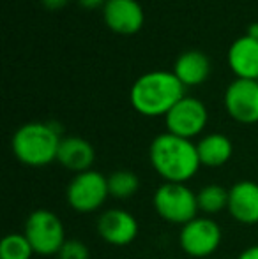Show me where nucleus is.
<instances>
[{
	"mask_svg": "<svg viewBox=\"0 0 258 259\" xmlns=\"http://www.w3.org/2000/svg\"><path fill=\"white\" fill-rule=\"evenodd\" d=\"M149 159L156 173L170 184H186L202 166L193 141L170 133H163L152 140Z\"/></svg>",
	"mask_w": 258,
	"mask_h": 259,
	"instance_id": "1",
	"label": "nucleus"
},
{
	"mask_svg": "<svg viewBox=\"0 0 258 259\" xmlns=\"http://www.w3.org/2000/svg\"><path fill=\"white\" fill-rule=\"evenodd\" d=\"M69 0H41L43 7L48 11H60L67 6Z\"/></svg>",
	"mask_w": 258,
	"mask_h": 259,
	"instance_id": "22",
	"label": "nucleus"
},
{
	"mask_svg": "<svg viewBox=\"0 0 258 259\" xmlns=\"http://www.w3.org/2000/svg\"><path fill=\"white\" fill-rule=\"evenodd\" d=\"M248 35H251V37L258 39V23H251L248 28Z\"/></svg>",
	"mask_w": 258,
	"mask_h": 259,
	"instance_id": "24",
	"label": "nucleus"
},
{
	"mask_svg": "<svg viewBox=\"0 0 258 259\" xmlns=\"http://www.w3.org/2000/svg\"><path fill=\"white\" fill-rule=\"evenodd\" d=\"M227 62L235 78L258 81V39L248 34L237 37L228 48Z\"/></svg>",
	"mask_w": 258,
	"mask_h": 259,
	"instance_id": "12",
	"label": "nucleus"
},
{
	"mask_svg": "<svg viewBox=\"0 0 258 259\" xmlns=\"http://www.w3.org/2000/svg\"><path fill=\"white\" fill-rule=\"evenodd\" d=\"M207 120H209V113L205 104L196 97L184 96L165 116L166 133L193 140L203 133Z\"/></svg>",
	"mask_w": 258,
	"mask_h": 259,
	"instance_id": "7",
	"label": "nucleus"
},
{
	"mask_svg": "<svg viewBox=\"0 0 258 259\" xmlns=\"http://www.w3.org/2000/svg\"><path fill=\"white\" fill-rule=\"evenodd\" d=\"M89 249L80 240H65L62 249L59 250V259H89Z\"/></svg>",
	"mask_w": 258,
	"mask_h": 259,
	"instance_id": "20",
	"label": "nucleus"
},
{
	"mask_svg": "<svg viewBox=\"0 0 258 259\" xmlns=\"http://www.w3.org/2000/svg\"><path fill=\"white\" fill-rule=\"evenodd\" d=\"M138 189H140V178L133 171L121 169L108 177V191L115 199L133 198L138 192Z\"/></svg>",
	"mask_w": 258,
	"mask_h": 259,
	"instance_id": "18",
	"label": "nucleus"
},
{
	"mask_svg": "<svg viewBox=\"0 0 258 259\" xmlns=\"http://www.w3.org/2000/svg\"><path fill=\"white\" fill-rule=\"evenodd\" d=\"M78 2V6L82 7V9H87V11H94V9H103L104 4H106V0H76Z\"/></svg>",
	"mask_w": 258,
	"mask_h": 259,
	"instance_id": "21",
	"label": "nucleus"
},
{
	"mask_svg": "<svg viewBox=\"0 0 258 259\" xmlns=\"http://www.w3.org/2000/svg\"><path fill=\"white\" fill-rule=\"evenodd\" d=\"M23 235L30 242L35 254L41 256H53L59 254L65 243L64 224L53 211L50 210H35L28 215L25 222Z\"/></svg>",
	"mask_w": 258,
	"mask_h": 259,
	"instance_id": "5",
	"label": "nucleus"
},
{
	"mask_svg": "<svg viewBox=\"0 0 258 259\" xmlns=\"http://www.w3.org/2000/svg\"><path fill=\"white\" fill-rule=\"evenodd\" d=\"M237 259H258V245H253L249 249H246Z\"/></svg>",
	"mask_w": 258,
	"mask_h": 259,
	"instance_id": "23",
	"label": "nucleus"
},
{
	"mask_svg": "<svg viewBox=\"0 0 258 259\" xmlns=\"http://www.w3.org/2000/svg\"><path fill=\"white\" fill-rule=\"evenodd\" d=\"M180 249L191 257H207L221 243V228L210 217H196L182 226L179 235Z\"/></svg>",
	"mask_w": 258,
	"mask_h": 259,
	"instance_id": "8",
	"label": "nucleus"
},
{
	"mask_svg": "<svg viewBox=\"0 0 258 259\" xmlns=\"http://www.w3.org/2000/svg\"><path fill=\"white\" fill-rule=\"evenodd\" d=\"M94 159H96V152L87 140L80 136L62 138L59 154H57V162L65 169L72 171L75 175L85 173L94 164Z\"/></svg>",
	"mask_w": 258,
	"mask_h": 259,
	"instance_id": "14",
	"label": "nucleus"
},
{
	"mask_svg": "<svg viewBox=\"0 0 258 259\" xmlns=\"http://www.w3.org/2000/svg\"><path fill=\"white\" fill-rule=\"evenodd\" d=\"M59 131L52 123L28 122L14 133L11 147L21 164L30 167H43L57 160L60 147Z\"/></svg>",
	"mask_w": 258,
	"mask_h": 259,
	"instance_id": "3",
	"label": "nucleus"
},
{
	"mask_svg": "<svg viewBox=\"0 0 258 259\" xmlns=\"http://www.w3.org/2000/svg\"><path fill=\"white\" fill-rule=\"evenodd\" d=\"M186 87L170 71H149L136 78L129 90V103L143 116H166L184 96Z\"/></svg>",
	"mask_w": 258,
	"mask_h": 259,
	"instance_id": "2",
	"label": "nucleus"
},
{
	"mask_svg": "<svg viewBox=\"0 0 258 259\" xmlns=\"http://www.w3.org/2000/svg\"><path fill=\"white\" fill-rule=\"evenodd\" d=\"M101 11L104 25L115 34L133 35L143 27L145 13L138 0H106Z\"/></svg>",
	"mask_w": 258,
	"mask_h": 259,
	"instance_id": "10",
	"label": "nucleus"
},
{
	"mask_svg": "<svg viewBox=\"0 0 258 259\" xmlns=\"http://www.w3.org/2000/svg\"><path fill=\"white\" fill-rule=\"evenodd\" d=\"M228 198H230V191H227L225 187L217 184H210L200 189V192L196 194L198 199V210L203 211L207 215L219 213L221 210L228 208Z\"/></svg>",
	"mask_w": 258,
	"mask_h": 259,
	"instance_id": "17",
	"label": "nucleus"
},
{
	"mask_svg": "<svg viewBox=\"0 0 258 259\" xmlns=\"http://www.w3.org/2000/svg\"><path fill=\"white\" fill-rule=\"evenodd\" d=\"M97 233L110 245L126 247L138 236V222L129 211L122 208H112L101 213L97 221Z\"/></svg>",
	"mask_w": 258,
	"mask_h": 259,
	"instance_id": "11",
	"label": "nucleus"
},
{
	"mask_svg": "<svg viewBox=\"0 0 258 259\" xmlns=\"http://www.w3.org/2000/svg\"><path fill=\"white\" fill-rule=\"evenodd\" d=\"M228 211L241 224H258V184L251 180L237 182L230 189Z\"/></svg>",
	"mask_w": 258,
	"mask_h": 259,
	"instance_id": "13",
	"label": "nucleus"
},
{
	"mask_svg": "<svg viewBox=\"0 0 258 259\" xmlns=\"http://www.w3.org/2000/svg\"><path fill=\"white\" fill-rule=\"evenodd\" d=\"M154 208L161 219L172 224H188L198 217V199L186 184L165 182L154 194Z\"/></svg>",
	"mask_w": 258,
	"mask_h": 259,
	"instance_id": "4",
	"label": "nucleus"
},
{
	"mask_svg": "<svg viewBox=\"0 0 258 259\" xmlns=\"http://www.w3.org/2000/svg\"><path fill=\"white\" fill-rule=\"evenodd\" d=\"M108 196H110L108 177L94 169L75 175L65 191L69 206L80 213H90V211L99 210Z\"/></svg>",
	"mask_w": 258,
	"mask_h": 259,
	"instance_id": "6",
	"label": "nucleus"
},
{
	"mask_svg": "<svg viewBox=\"0 0 258 259\" xmlns=\"http://www.w3.org/2000/svg\"><path fill=\"white\" fill-rule=\"evenodd\" d=\"M227 113L239 123L258 122V81L235 78L225 92Z\"/></svg>",
	"mask_w": 258,
	"mask_h": 259,
	"instance_id": "9",
	"label": "nucleus"
},
{
	"mask_svg": "<svg viewBox=\"0 0 258 259\" xmlns=\"http://www.w3.org/2000/svg\"><path fill=\"white\" fill-rule=\"evenodd\" d=\"M196 150H198L202 166L219 167L230 160L232 154H234V145H232L230 138H227L225 134L212 133L203 136L196 143Z\"/></svg>",
	"mask_w": 258,
	"mask_h": 259,
	"instance_id": "16",
	"label": "nucleus"
},
{
	"mask_svg": "<svg viewBox=\"0 0 258 259\" xmlns=\"http://www.w3.org/2000/svg\"><path fill=\"white\" fill-rule=\"evenodd\" d=\"M30 242L23 233H11L0 243V259H30L34 256Z\"/></svg>",
	"mask_w": 258,
	"mask_h": 259,
	"instance_id": "19",
	"label": "nucleus"
},
{
	"mask_svg": "<svg viewBox=\"0 0 258 259\" xmlns=\"http://www.w3.org/2000/svg\"><path fill=\"white\" fill-rule=\"evenodd\" d=\"M172 72L179 78V81L186 89L188 87H198L209 78L210 60L203 52L190 50V52H184L177 58Z\"/></svg>",
	"mask_w": 258,
	"mask_h": 259,
	"instance_id": "15",
	"label": "nucleus"
}]
</instances>
